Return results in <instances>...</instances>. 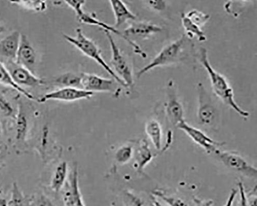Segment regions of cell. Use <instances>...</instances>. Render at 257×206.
<instances>
[{"mask_svg": "<svg viewBox=\"0 0 257 206\" xmlns=\"http://www.w3.org/2000/svg\"><path fill=\"white\" fill-rule=\"evenodd\" d=\"M199 57L200 63L209 75L214 93L226 105L231 108L240 116L247 118L249 116V113L241 109L235 101L233 89L227 79L212 67L208 59L207 51L205 48H201Z\"/></svg>", "mask_w": 257, "mask_h": 206, "instance_id": "obj_1", "label": "cell"}, {"mask_svg": "<svg viewBox=\"0 0 257 206\" xmlns=\"http://www.w3.org/2000/svg\"><path fill=\"white\" fill-rule=\"evenodd\" d=\"M190 39L185 35L174 42L164 47L149 64L141 69L137 73L140 78L146 73L156 68L168 66L180 62L188 55L190 49Z\"/></svg>", "mask_w": 257, "mask_h": 206, "instance_id": "obj_2", "label": "cell"}, {"mask_svg": "<svg viewBox=\"0 0 257 206\" xmlns=\"http://www.w3.org/2000/svg\"><path fill=\"white\" fill-rule=\"evenodd\" d=\"M63 37L68 42L70 43L77 48L83 54L95 60L119 84L126 87L124 82L114 72L110 66L106 63L101 56V51L93 41L85 36L83 31L78 28L76 31V36L74 37L63 34Z\"/></svg>", "mask_w": 257, "mask_h": 206, "instance_id": "obj_3", "label": "cell"}, {"mask_svg": "<svg viewBox=\"0 0 257 206\" xmlns=\"http://www.w3.org/2000/svg\"><path fill=\"white\" fill-rule=\"evenodd\" d=\"M67 5L72 8L76 15L78 22L83 24L91 26H95L100 27L103 31H106L114 33L126 41L134 49L135 53L144 58L147 57V54L145 53L138 45L132 40L130 38L125 37L124 34L117 30L116 28L109 26L97 19L93 14H89L84 12L83 6L85 4L84 1H68L65 2Z\"/></svg>", "mask_w": 257, "mask_h": 206, "instance_id": "obj_4", "label": "cell"}, {"mask_svg": "<svg viewBox=\"0 0 257 206\" xmlns=\"http://www.w3.org/2000/svg\"><path fill=\"white\" fill-rule=\"evenodd\" d=\"M103 32L110 45L112 52L110 63L114 69L113 71H115V73L124 82L126 87L132 86L134 78L131 63L120 52L111 33L106 31Z\"/></svg>", "mask_w": 257, "mask_h": 206, "instance_id": "obj_5", "label": "cell"}, {"mask_svg": "<svg viewBox=\"0 0 257 206\" xmlns=\"http://www.w3.org/2000/svg\"><path fill=\"white\" fill-rule=\"evenodd\" d=\"M221 161L231 170L250 178H256V169L240 154L218 149L215 153Z\"/></svg>", "mask_w": 257, "mask_h": 206, "instance_id": "obj_6", "label": "cell"}, {"mask_svg": "<svg viewBox=\"0 0 257 206\" xmlns=\"http://www.w3.org/2000/svg\"><path fill=\"white\" fill-rule=\"evenodd\" d=\"M15 84L21 88H34L45 84V81L36 76L34 73L18 65L16 61H8L4 63Z\"/></svg>", "mask_w": 257, "mask_h": 206, "instance_id": "obj_7", "label": "cell"}, {"mask_svg": "<svg viewBox=\"0 0 257 206\" xmlns=\"http://www.w3.org/2000/svg\"><path fill=\"white\" fill-rule=\"evenodd\" d=\"M114 79L104 78L96 74L81 73V89L94 92H112L116 95L120 92Z\"/></svg>", "mask_w": 257, "mask_h": 206, "instance_id": "obj_8", "label": "cell"}, {"mask_svg": "<svg viewBox=\"0 0 257 206\" xmlns=\"http://www.w3.org/2000/svg\"><path fill=\"white\" fill-rule=\"evenodd\" d=\"M167 100L166 102V113L170 122L177 126L185 121L183 106L179 100L174 82L169 81L167 85Z\"/></svg>", "mask_w": 257, "mask_h": 206, "instance_id": "obj_9", "label": "cell"}, {"mask_svg": "<svg viewBox=\"0 0 257 206\" xmlns=\"http://www.w3.org/2000/svg\"><path fill=\"white\" fill-rule=\"evenodd\" d=\"M177 128L208 153H215L219 147L223 146L224 143L213 140L201 130L189 125L185 120L179 124Z\"/></svg>", "mask_w": 257, "mask_h": 206, "instance_id": "obj_10", "label": "cell"}, {"mask_svg": "<svg viewBox=\"0 0 257 206\" xmlns=\"http://www.w3.org/2000/svg\"><path fill=\"white\" fill-rule=\"evenodd\" d=\"M198 120L203 125H212L216 118V110L213 105L210 96L202 83L198 86Z\"/></svg>", "mask_w": 257, "mask_h": 206, "instance_id": "obj_11", "label": "cell"}, {"mask_svg": "<svg viewBox=\"0 0 257 206\" xmlns=\"http://www.w3.org/2000/svg\"><path fill=\"white\" fill-rule=\"evenodd\" d=\"M93 94V92L80 88L63 87L46 94L39 99L38 101L40 102H44L49 100L73 101L90 98Z\"/></svg>", "mask_w": 257, "mask_h": 206, "instance_id": "obj_12", "label": "cell"}, {"mask_svg": "<svg viewBox=\"0 0 257 206\" xmlns=\"http://www.w3.org/2000/svg\"><path fill=\"white\" fill-rule=\"evenodd\" d=\"M36 59V53L30 41L26 35L21 34L16 59V63L34 73Z\"/></svg>", "mask_w": 257, "mask_h": 206, "instance_id": "obj_13", "label": "cell"}, {"mask_svg": "<svg viewBox=\"0 0 257 206\" xmlns=\"http://www.w3.org/2000/svg\"><path fill=\"white\" fill-rule=\"evenodd\" d=\"M21 37V34L15 31L0 40V62L16 61Z\"/></svg>", "mask_w": 257, "mask_h": 206, "instance_id": "obj_14", "label": "cell"}, {"mask_svg": "<svg viewBox=\"0 0 257 206\" xmlns=\"http://www.w3.org/2000/svg\"><path fill=\"white\" fill-rule=\"evenodd\" d=\"M66 206H85L81 195L78 183V174L76 168L71 173L63 194Z\"/></svg>", "mask_w": 257, "mask_h": 206, "instance_id": "obj_15", "label": "cell"}, {"mask_svg": "<svg viewBox=\"0 0 257 206\" xmlns=\"http://www.w3.org/2000/svg\"><path fill=\"white\" fill-rule=\"evenodd\" d=\"M162 31V28L156 24L147 22H137L128 26L125 29L123 34L127 38L132 36L144 39Z\"/></svg>", "mask_w": 257, "mask_h": 206, "instance_id": "obj_16", "label": "cell"}, {"mask_svg": "<svg viewBox=\"0 0 257 206\" xmlns=\"http://www.w3.org/2000/svg\"><path fill=\"white\" fill-rule=\"evenodd\" d=\"M110 4L115 19V27L118 28L128 20H135L137 16L121 1H110Z\"/></svg>", "mask_w": 257, "mask_h": 206, "instance_id": "obj_17", "label": "cell"}, {"mask_svg": "<svg viewBox=\"0 0 257 206\" xmlns=\"http://www.w3.org/2000/svg\"><path fill=\"white\" fill-rule=\"evenodd\" d=\"M16 119V140L19 142L26 140L28 131V120L22 104H19Z\"/></svg>", "mask_w": 257, "mask_h": 206, "instance_id": "obj_18", "label": "cell"}, {"mask_svg": "<svg viewBox=\"0 0 257 206\" xmlns=\"http://www.w3.org/2000/svg\"><path fill=\"white\" fill-rule=\"evenodd\" d=\"M68 172V164L66 161L60 163L56 168L51 181V188L59 192L66 184Z\"/></svg>", "mask_w": 257, "mask_h": 206, "instance_id": "obj_19", "label": "cell"}, {"mask_svg": "<svg viewBox=\"0 0 257 206\" xmlns=\"http://www.w3.org/2000/svg\"><path fill=\"white\" fill-rule=\"evenodd\" d=\"M146 132L155 149L160 150L162 147V130L159 122L155 119L148 121L146 126Z\"/></svg>", "mask_w": 257, "mask_h": 206, "instance_id": "obj_20", "label": "cell"}, {"mask_svg": "<svg viewBox=\"0 0 257 206\" xmlns=\"http://www.w3.org/2000/svg\"><path fill=\"white\" fill-rule=\"evenodd\" d=\"M135 162L139 170H142L153 159V154L149 149V144L146 140H143L136 151Z\"/></svg>", "mask_w": 257, "mask_h": 206, "instance_id": "obj_21", "label": "cell"}, {"mask_svg": "<svg viewBox=\"0 0 257 206\" xmlns=\"http://www.w3.org/2000/svg\"><path fill=\"white\" fill-rule=\"evenodd\" d=\"M53 82L55 85L61 88L73 87L81 89V73H64L55 78Z\"/></svg>", "mask_w": 257, "mask_h": 206, "instance_id": "obj_22", "label": "cell"}, {"mask_svg": "<svg viewBox=\"0 0 257 206\" xmlns=\"http://www.w3.org/2000/svg\"><path fill=\"white\" fill-rule=\"evenodd\" d=\"M0 84L15 89L29 99H35L32 94L15 84L9 71L2 62H0Z\"/></svg>", "mask_w": 257, "mask_h": 206, "instance_id": "obj_23", "label": "cell"}, {"mask_svg": "<svg viewBox=\"0 0 257 206\" xmlns=\"http://www.w3.org/2000/svg\"><path fill=\"white\" fill-rule=\"evenodd\" d=\"M181 20L183 27L187 34L186 36L189 39L197 37L200 42H204L206 40V36L201 28L193 23L184 13L182 14Z\"/></svg>", "mask_w": 257, "mask_h": 206, "instance_id": "obj_24", "label": "cell"}, {"mask_svg": "<svg viewBox=\"0 0 257 206\" xmlns=\"http://www.w3.org/2000/svg\"><path fill=\"white\" fill-rule=\"evenodd\" d=\"M154 194L157 197L162 200L169 206H190L181 198L169 195L161 190L155 191Z\"/></svg>", "mask_w": 257, "mask_h": 206, "instance_id": "obj_25", "label": "cell"}, {"mask_svg": "<svg viewBox=\"0 0 257 206\" xmlns=\"http://www.w3.org/2000/svg\"><path fill=\"white\" fill-rule=\"evenodd\" d=\"M12 4L25 9L42 12L47 9V4L46 2L42 1H19L11 2Z\"/></svg>", "mask_w": 257, "mask_h": 206, "instance_id": "obj_26", "label": "cell"}, {"mask_svg": "<svg viewBox=\"0 0 257 206\" xmlns=\"http://www.w3.org/2000/svg\"><path fill=\"white\" fill-rule=\"evenodd\" d=\"M25 197L17 183L14 182L13 185L11 196L8 201L7 206H26Z\"/></svg>", "mask_w": 257, "mask_h": 206, "instance_id": "obj_27", "label": "cell"}, {"mask_svg": "<svg viewBox=\"0 0 257 206\" xmlns=\"http://www.w3.org/2000/svg\"><path fill=\"white\" fill-rule=\"evenodd\" d=\"M185 15L193 23H194L201 28L208 22L210 17L209 14L197 10H191L185 14Z\"/></svg>", "mask_w": 257, "mask_h": 206, "instance_id": "obj_28", "label": "cell"}, {"mask_svg": "<svg viewBox=\"0 0 257 206\" xmlns=\"http://www.w3.org/2000/svg\"><path fill=\"white\" fill-rule=\"evenodd\" d=\"M124 196L125 199L132 206H156L154 201H147L131 192H126Z\"/></svg>", "mask_w": 257, "mask_h": 206, "instance_id": "obj_29", "label": "cell"}, {"mask_svg": "<svg viewBox=\"0 0 257 206\" xmlns=\"http://www.w3.org/2000/svg\"><path fill=\"white\" fill-rule=\"evenodd\" d=\"M133 155V148L130 146H123L117 150L115 157L118 162L124 164L130 161Z\"/></svg>", "mask_w": 257, "mask_h": 206, "instance_id": "obj_30", "label": "cell"}, {"mask_svg": "<svg viewBox=\"0 0 257 206\" xmlns=\"http://www.w3.org/2000/svg\"><path fill=\"white\" fill-rule=\"evenodd\" d=\"M28 206H56L46 196L43 194L33 196L28 202Z\"/></svg>", "mask_w": 257, "mask_h": 206, "instance_id": "obj_31", "label": "cell"}, {"mask_svg": "<svg viewBox=\"0 0 257 206\" xmlns=\"http://www.w3.org/2000/svg\"><path fill=\"white\" fill-rule=\"evenodd\" d=\"M0 113L6 117L14 116V110L11 103L4 97L0 95Z\"/></svg>", "mask_w": 257, "mask_h": 206, "instance_id": "obj_32", "label": "cell"}, {"mask_svg": "<svg viewBox=\"0 0 257 206\" xmlns=\"http://www.w3.org/2000/svg\"><path fill=\"white\" fill-rule=\"evenodd\" d=\"M238 192L240 195V201L239 206H249L248 203L246 194L244 186V184L242 182H239L238 184Z\"/></svg>", "mask_w": 257, "mask_h": 206, "instance_id": "obj_33", "label": "cell"}, {"mask_svg": "<svg viewBox=\"0 0 257 206\" xmlns=\"http://www.w3.org/2000/svg\"><path fill=\"white\" fill-rule=\"evenodd\" d=\"M150 8L156 11H163L166 8V2L164 1H149L147 2Z\"/></svg>", "mask_w": 257, "mask_h": 206, "instance_id": "obj_34", "label": "cell"}, {"mask_svg": "<svg viewBox=\"0 0 257 206\" xmlns=\"http://www.w3.org/2000/svg\"><path fill=\"white\" fill-rule=\"evenodd\" d=\"M238 191L236 189L231 190L225 204L224 206H232L234 200L236 197Z\"/></svg>", "mask_w": 257, "mask_h": 206, "instance_id": "obj_35", "label": "cell"}, {"mask_svg": "<svg viewBox=\"0 0 257 206\" xmlns=\"http://www.w3.org/2000/svg\"><path fill=\"white\" fill-rule=\"evenodd\" d=\"M195 201L197 206H212L213 204V201L211 199L201 200L195 199Z\"/></svg>", "mask_w": 257, "mask_h": 206, "instance_id": "obj_36", "label": "cell"}, {"mask_svg": "<svg viewBox=\"0 0 257 206\" xmlns=\"http://www.w3.org/2000/svg\"><path fill=\"white\" fill-rule=\"evenodd\" d=\"M8 201L3 197H0V206H7Z\"/></svg>", "mask_w": 257, "mask_h": 206, "instance_id": "obj_37", "label": "cell"}, {"mask_svg": "<svg viewBox=\"0 0 257 206\" xmlns=\"http://www.w3.org/2000/svg\"><path fill=\"white\" fill-rule=\"evenodd\" d=\"M5 26L0 24V35L3 34L4 33V32L5 31Z\"/></svg>", "mask_w": 257, "mask_h": 206, "instance_id": "obj_38", "label": "cell"}, {"mask_svg": "<svg viewBox=\"0 0 257 206\" xmlns=\"http://www.w3.org/2000/svg\"><path fill=\"white\" fill-rule=\"evenodd\" d=\"M154 202L155 203V205L156 206H162L159 202H158V201H157L156 199H154Z\"/></svg>", "mask_w": 257, "mask_h": 206, "instance_id": "obj_39", "label": "cell"}, {"mask_svg": "<svg viewBox=\"0 0 257 206\" xmlns=\"http://www.w3.org/2000/svg\"><path fill=\"white\" fill-rule=\"evenodd\" d=\"M2 133V129H1V126H0V134H1Z\"/></svg>", "mask_w": 257, "mask_h": 206, "instance_id": "obj_40", "label": "cell"}, {"mask_svg": "<svg viewBox=\"0 0 257 206\" xmlns=\"http://www.w3.org/2000/svg\"><path fill=\"white\" fill-rule=\"evenodd\" d=\"M0 160H1V156H0Z\"/></svg>", "mask_w": 257, "mask_h": 206, "instance_id": "obj_41", "label": "cell"}]
</instances>
